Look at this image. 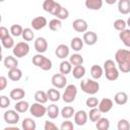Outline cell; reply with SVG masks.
I'll return each instance as SVG.
<instances>
[{
    "label": "cell",
    "instance_id": "obj_18",
    "mask_svg": "<svg viewBox=\"0 0 130 130\" xmlns=\"http://www.w3.org/2000/svg\"><path fill=\"white\" fill-rule=\"evenodd\" d=\"M9 96H10L11 100L18 102V101H21V100L25 96V91H24V89L19 88V87H17V88H13V89L10 91Z\"/></svg>",
    "mask_w": 130,
    "mask_h": 130
},
{
    "label": "cell",
    "instance_id": "obj_20",
    "mask_svg": "<svg viewBox=\"0 0 130 130\" xmlns=\"http://www.w3.org/2000/svg\"><path fill=\"white\" fill-rule=\"evenodd\" d=\"M3 64H4V67L6 69H12V68H15L17 67L18 65V61L17 59L15 58V56H6L3 60Z\"/></svg>",
    "mask_w": 130,
    "mask_h": 130
},
{
    "label": "cell",
    "instance_id": "obj_3",
    "mask_svg": "<svg viewBox=\"0 0 130 130\" xmlns=\"http://www.w3.org/2000/svg\"><path fill=\"white\" fill-rule=\"evenodd\" d=\"M32 64L36 65L37 67H40L41 69L45 71H49L52 69V61L51 59L45 57L43 54L38 53L32 57Z\"/></svg>",
    "mask_w": 130,
    "mask_h": 130
},
{
    "label": "cell",
    "instance_id": "obj_26",
    "mask_svg": "<svg viewBox=\"0 0 130 130\" xmlns=\"http://www.w3.org/2000/svg\"><path fill=\"white\" fill-rule=\"evenodd\" d=\"M104 74V68H102L100 65H92L90 67V75L93 79L98 80L100 79Z\"/></svg>",
    "mask_w": 130,
    "mask_h": 130
},
{
    "label": "cell",
    "instance_id": "obj_24",
    "mask_svg": "<svg viewBox=\"0 0 130 130\" xmlns=\"http://www.w3.org/2000/svg\"><path fill=\"white\" fill-rule=\"evenodd\" d=\"M114 101L117 105L123 106L128 102V94L125 91H118L114 96Z\"/></svg>",
    "mask_w": 130,
    "mask_h": 130
},
{
    "label": "cell",
    "instance_id": "obj_49",
    "mask_svg": "<svg viewBox=\"0 0 130 130\" xmlns=\"http://www.w3.org/2000/svg\"><path fill=\"white\" fill-rule=\"evenodd\" d=\"M44 129H45V130H57V126H56V124H54L53 122L47 120V121H45Z\"/></svg>",
    "mask_w": 130,
    "mask_h": 130
},
{
    "label": "cell",
    "instance_id": "obj_42",
    "mask_svg": "<svg viewBox=\"0 0 130 130\" xmlns=\"http://www.w3.org/2000/svg\"><path fill=\"white\" fill-rule=\"evenodd\" d=\"M126 26H127V22L124 19L119 18V19H116L114 21V28L117 29V30H119V31L124 30L126 28Z\"/></svg>",
    "mask_w": 130,
    "mask_h": 130
},
{
    "label": "cell",
    "instance_id": "obj_34",
    "mask_svg": "<svg viewBox=\"0 0 130 130\" xmlns=\"http://www.w3.org/2000/svg\"><path fill=\"white\" fill-rule=\"evenodd\" d=\"M95 127L98 130H108L110 128V120L108 118L101 117V119L95 122Z\"/></svg>",
    "mask_w": 130,
    "mask_h": 130
},
{
    "label": "cell",
    "instance_id": "obj_39",
    "mask_svg": "<svg viewBox=\"0 0 130 130\" xmlns=\"http://www.w3.org/2000/svg\"><path fill=\"white\" fill-rule=\"evenodd\" d=\"M21 37H22V39H23L25 42H30V41L34 40L35 34H34V31H32L31 28L26 27V28H23V31H22Z\"/></svg>",
    "mask_w": 130,
    "mask_h": 130
},
{
    "label": "cell",
    "instance_id": "obj_8",
    "mask_svg": "<svg viewBox=\"0 0 130 130\" xmlns=\"http://www.w3.org/2000/svg\"><path fill=\"white\" fill-rule=\"evenodd\" d=\"M3 119L7 124L14 125L19 122V114L16 110H8L4 112Z\"/></svg>",
    "mask_w": 130,
    "mask_h": 130
},
{
    "label": "cell",
    "instance_id": "obj_1",
    "mask_svg": "<svg viewBox=\"0 0 130 130\" xmlns=\"http://www.w3.org/2000/svg\"><path fill=\"white\" fill-rule=\"evenodd\" d=\"M104 73L106 78L110 81H115L119 77V69L116 67L114 60L108 59L104 62Z\"/></svg>",
    "mask_w": 130,
    "mask_h": 130
},
{
    "label": "cell",
    "instance_id": "obj_22",
    "mask_svg": "<svg viewBox=\"0 0 130 130\" xmlns=\"http://www.w3.org/2000/svg\"><path fill=\"white\" fill-rule=\"evenodd\" d=\"M59 114H60V110H59V108H58L57 105L52 104V105H49L47 107V115H48V117L50 119L54 120V119L58 118Z\"/></svg>",
    "mask_w": 130,
    "mask_h": 130
},
{
    "label": "cell",
    "instance_id": "obj_32",
    "mask_svg": "<svg viewBox=\"0 0 130 130\" xmlns=\"http://www.w3.org/2000/svg\"><path fill=\"white\" fill-rule=\"evenodd\" d=\"M59 70H60V73H62L64 75H67L72 71V64L70 63V61L64 60V61H62L60 63Z\"/></svg>",
    "mask_w": 130,
    "mask_h": 130
},
{
    "label": "cell",
    "instance_id": "obj_51",
    "mask_svg": "<svg viewBox=\"0 0 130 130\" xmlns=\"http://www.w3.org/2000/svg\"><path fill=\"white\" fill-rule=\"evenodd\" d=\"M7 78L5 76H0V90H4L7 86Z\"/></svg>",
    "mask_w": 130,
    "mask_h": 130
},
{
    "label": "cell",
    "instance_id": "obj_2",
    "mask_svg": "<svg viewBox=\"0 0 130 130\" xmlns=\"http://www.w3.org/2000/svg\"><path fill=\"white\" fill-rule=\"evenodd\" d=\"M80 88H81V90L83 92H85L87 94H90V95H93L96 92H99V90H100V83L98 81H95V79L87 78V79L81 80Z\"/></svg>",
    "mask_w": 130,
    "mask_h": 130
},
{
    "label": "cell",
    "instance_id": "obj_37",
    "mask_svg": "<svg viewBox=\"0 0 130 130\" xmlns=\"http://www.w3.org/2000/svg\"><path fill=\"white\" fill-rule=\"evenodd\" d=\"M62 27V22H61V19L59 18H53L49 21V28L53 31H58L60 30Z\"/></svg>",
    "mask_w": 130,
    "mask_h": 130
},
{
    "label": "cell",
    "instance_id": "obj_33",
    "mask_svg": "<svg viewBox=\"0 0 130 130\" xmlns=\"http://www.w3.org/2000/svg\"><path fill=\"white\" fill-rule=\"evenodd\" d=\"M35 101L38 102V103H41V104H46L49 100L48 98V94H47V91H44V90H38L36 91L35 95Z\"/></svg>",
    "mask_w": 130,
    "mask_h": 130
},
{
    "label": "cell",
    "instance_id": "obj_35",
    "mask_svg": "<svg viewBox=\"0 0 130 130\" xmlns=\"http://www.w3.org/2000/svg\"><path fill=\"white\" fill-rule=\"evenodd\" d=\"M102 117V112L99 110V108H92L90 109L89 113H88V118L90 122H96L98 120H100Z\"/></svg>",
    "mask_w": 130,
    "mask_h": 130
},
{
    "label": "cell",
    "instance_id": "obj_30",
    "mask_svg": "<svg viewBox=\"0 0 130 130\" xmlns=\"http://www.w3.org/2000/svg\"><path fill=\"white\" fill-rule=\"evenodd\" d=\"M47 94H48L49 100H50L51 102H54V103H55V102H58V101L60 100V98H61V93H60V91H59L56 87H53V88L48 89Z\"/></svg>",
    "mask_w": 130,
    "mask_h": 130
},
{
    "label": "cell",
    "instance_id": "obj_52",
    "mask_svg": "<svg viewBox=\"0 0 130 130\" xmlns=\"http://www.w3.org/2000/svg\"><path fill=\"white\" fill-rule=\"evenodd\" d=\"M105 1H106V3L109 4V5H113V4H115V3L117 2V0H105Z\"/></svg>",
    "mask_w": 130,
    "mask_h": 130
},
{
    "label": "cell",
    "instance_id": "obj_43",
    "mask_svg": "<svg viewBox=\"0 0 130 130\" xmlns=\"http://www.w3.org/2000/svg\"><path fill=\"white\" fill-rule=\"evenodd\" d=\"M99 103H100L99 100H98L96 98H94V96H89V98H87L86 101H85L86 107H88V108H90V109L96 108V107L99 106Z\"/></svg>",
    "mask_w": 130,
    "mask_h": 130
},
{
    "label": "cell",
    "instance_id": "obj_6",
    "mask_svg": "<svg viewBox=\"0 0 130 130\" xmlns=\"http://www.w3.org/2000/svg\"><path fill=\"white\" fill-rule=\"evenodd\" d=\"M61 8H62V6L55 0H44V2H43V9L46 12H49L50 14H52L54 16H56L58 14V12L60 11Z\"/></svg>",
    "mask_w": 130,
    "mask_h": 130
},
{
    "label": "cell",
    "instance_id": "obj_25",
    "mask_svg": "<svg viewBox=\"0 0 130 130\" xmlns=\"http://www.w3.org/2000/svg\"><path fill=\"white\" fill-rule=\"evenodd\" d=\"M119 39L127 48H130V28H125L124 30H121L119 32Z\"/></svg>",
    "mask_w": 130,
    "mask_h": 130
},
{
    "label": "cell",
    "instance_id": "obj_31",
    "mask_svg": "<svg viewBox=\"0 0 130 130\" xmlns=\"http://www.w3.org/2000/svg\"><path fill=\"white\" fill-rule=\"evenodd\" d=\"M21 127L24 130H36L37 124L35 120H32L31 118H24L21 123Z\"/></svg>",
    "mask_w": 130,
    "mask_h": 130
},
{
    "label": "cell",
    "instance_id": "obj_53",
    "mask_svg": "<svg viewBox=\"0 0 130 130\" xmlns=\"http://www.w3.org/2000/svg\"><path fill=\"white\" fill-rule=\"evenodd\" d=\"M126 22H127V25H128V26L130 27V17H129V18L127 19V21H126Z\"/></svg>",
    "mask_w": 130,
    "mask_h": 130
},
{
    "label": "cell",
    "instance_id": "obj_41",
    "mask_svg": "<svg viewBox=\"0 0 130 130\" xmlns=\"http://www.w3.org/2000/svg\"><path fill=\"white\" fill-rule=\"evenodd\" d=\"M1 43H2V46H3L5 49H11V48H13V47L15 46L14 40H13V38H12L11 36H8V37H6L5 39L1 40Z\"/></svg>",
    "mask_w": 130,
    "mask_h": 130
},
{
    "label": "cell",
    "instance_id": "obj_16",
    "mask_svg": "<svg viewBox=\"0 0 130 130\" xmlns=\"http://www.w3.org/2000/svg\"><path fill=\"white\" fill-rule=\"evenodd\" d=\"M84 44H86L87 46H93L96 42H98V35L94 31H85L83 34V38H82Z\"/></svg>",
    "mask_w": 130,
    "mask_h": 130
},
{
    "label": "cell",
    "instance_id": "obj_17",
    "mask_svg": "<svg viewBox=\"0 0 130 130\" xmlns=\"http://www.w3.org/2000/svg\"><path fill=\"white\" fill-rule=\"evenodd\" d=\"M55 54L59 59H65L69 56V48L65 44H60L55 50Z\"/></svg>",
    "mask_w": 130,
    "mask_h": 130
},
{
    "label": "cell",
    "instance_id": "obj_27",
    "mask_svg": "<svg viewBox=\"0 0 130 130\" xmlns=\"http://www.w3.org/2000/svg\"><path fill=\"white\" fill-rule=\"evenodd\" d=\"M83 44H84V42H83V40H82L81 38L75 37V38H73V39L71 40L70 47H71V49H72L73 51L78 52V51H80V50L83 48Z\"/></svg>",
    "mask_w": 130,
    "mask_h": 130
},
{
    "label": "cell",
    "instance_id": "obj_45",
    "mask_svg": "<svg viewBox=\"0 0 130 130\" xmlns=\"http://www.w3.org/2000/svg\"><path fill=\"white\" fill-rule=\"evenodd\" d=\"M68 16H69V11H68L67 8H65V7H63V6H62V8L60 9V11L58 12V14L56 15V17L59 18V19H61V20H64V19H66V18H68Z\"/></svg>",
    "mask_w": 130,
    "mask_h": 130
},
{
    "label": "cell",
    "instance_id": "obj_23",
    "mask_svg": "<svg viewBox=\"0 0 130 130\" xmlns=\"http://www.w3.org/2000/svg\"><path fill=\"white\" fill-rule=\"evenodd\" d=\"M22 77V71L15 67V68H12V69H9L8 70V78L12 81H18L20 80V78Z\"/></svg>",
    "mask_w": 130,
    "mask_h": 130
},
{
    "label": "cell",
    "instance_id": "obj_21",
    "mask_svg": "<svg viewBox=\"0 0 130 130\" xmlns=\"http://www.w3.org/2000/svg\"><path fill=\"white\" fill-rule=\"evenodd\" d=\"M118 10L121 14H129L130 13V0H119Z\"/></svg>",
    "mask_w": 130,
    "mask_h": 130
},
{
    "label": "cell",
    "instance_id": "obj_4",
    "mask_svg": "<svg viewBox=\"0 0 130 130\" xmlns=\"http://www.w3.org/2000/svg\"><path fill=\"white\" fill-rule=\"evenodd\" d=\"M12 53L13 56L16 58H23L29 53V45L27 42H18L13 48H12Z\"/></svg>",
    "mask_w": 130,
    "mask_h": 130
},
{
    "label": "cell",
    "instance_id": "obj_29",
    "mask_svg": "<svg viewBox=\"0 0 130 130\" xmlns=\"http://www.w3.org/2000/svg\"><path fill=\"white\" fill-rule=\"evenodd\" d=\"M29 107H30V106H29L28 102L21 100V101H18V102L15 104L14 110H16L18 113H25L26 111L29 110Z\"/></svg>",
    "mask_w": 130,
    "mask_h": 130
},
{
    "label": "cell",
    "instance_id": "obj_19",
    "mask_svg": "<svg viewBox=\"0 0 130 130\" xmlns=\"http://www.w3.org/2000/svg\"><path fill=\"white\" fill-rule=\"evenodd\" d=\"M103 0H85V7L89 10H100L103 7Z\"/></svg>",
    "mask_w": 130,
    "mask_h": 130
},
{
    "label": "cell",
    "instance_id": "obj_40",
    "mask_svg": "<svg viewBox=\"0 0 130 130\" xmlns=\"http://www.w3.org/2000/svg\"><path fill=\"white\" fill-rule=\"evenodd\" d=\"M10 34L13 36V37H19L22 35V31H23V28L20 24H12L10 26Z\"/></svg>",
    "mask_w": 130,
    "mask_h": 130
},
{
    "label": "cell",
    "instance_id": "obj_14",
    "mask_svg": "<svg viewBox=\"0 0 130 130\" xmlns=\"http://www.w3.org/2000/svg\"><path fill=\"white\" fill-rule=\"evenodd\" d=\"M72 27L77 32H85L88 28V24L84 19L77 18L72 22Z\"/></svg>",
    "mask_w": 130,
    "mask_h": 130
},
{
    "label": "cell",
    "instance_id": "obj_7",
    "mask_svg": "<svg viewBox=\"0 0 130 130\" xmlns=\"http://www.w3.org/2000/svg\"><path fill=\"white\" fill-rule=\"evenodd\" d=\"M29 113L35 118H42L47 115V107H45L44 104L36 102L29 107Z\"/></svg>",
    "mask_w": 130,
    "mask_h": 130
},
{
    "label": "cell",
    "instance_id": "obj_15",
    "mask_svg": "<svg viewBox=\"0 0 130 130\" xmlns=\"http://www.w3.org/2000/svg\"><path fill=\"white\" fill-rule=\"evenodd\" d=\"M35 49H36V51L38 53H41V54L45 53L47 51V49H48V42H47V40L45 38H43V37L37 38L36 41H35Z\"/></svg>",
    "mask_w": 130,
    "mask_h": 130
},
{
    "label": "cell",
    "instance_id": "obj_28",
    "mask_svg": "<svg viewBox=\"0 0 130 130\" xmlns=\"http://www.w3.org/2000/svg\"><path fill=\"white\" fill-rule=\"evenodd\" d=\"M71 72L75 79H81L85 75V68L82 65H77V66H74Z\"/></svg>",
    "mask_w": 130,
    "mask_h": 130
},
{
    "label": "cell",
    "instance_id": "obj_5",
    "mask_svg": "<svg viewBox=\"0 0 130 130\" xmlns=\"http://www.w3.org/2000/svg\"><path fill=\"white\" fill-rule=\"evenodd\" d=\"M76 95H77V87H76V85L68 84V85H66L64 93L62 94V100L65 103L70 104L75 100Z\"/></svg>",
    "mask_w": 130,
    "mask_h": 130
},
{
    "label": "cell",
    "instance_id": "obj_13",
    "mask_svg": "<svg viewBox=\"0 0 130 130\" xmlns=\"http://www.w3.org/2000/svg\"><path fill=\"white\" fill-rule=\"evenodd\" d=\"M48 24V21H47V18L44 17V16H37L35 18H32L31 22H30V25L34 29L36 30H40L42 28H44L46 25Z\"/></svg>",
    "mask_w": 130,
    "mask_h": 130
},
{
    "label": "cell",
    "instance_id": "obj_38",
    "mask_svg": "<svg viewBox=\"0 0 130 130\" xmlns=\"http://www.w3.org/2000/svg\"><path fill=\"white\" fill-rule=\"evenodd\" d=\"M69 61L73 66H77V65H82L83 63V57L80 54H72L69 57Z\"/></svg>",
    "mask_w": 130,
    "mask_h": 130
},
{
    "label": "cell",
    "instance_id": "obj_47",
    "mask_svg": "<svg viewBox=\"0 0 130 130\" xmlns=\"http://www.w3.org/2000/svg\"><path fill=\"white\" fill-rule=\"evenodd\" d=\"M60 129L61 130H73L74 129V126H73V123L70 121V120H66L64 122H62L61 126H60Z\"/></svg>",
    "mask_w": 130,
    "mask_h": 130
},
{
    "label": "cell",
    "instance_id": "obj_44",
    "mask_svg": "<svg viewBox=\"0 0 130 130\" xmlns=\"http://www.w3.org/2000/svg\"><path fill=\"white\" fill-rule=\"evenodd\" d=\"M118 130H129L130 129V123L126 119H120L117 124Z\"/></svg>",
    "mask_w": 130,
    "mask_h": 130
},
{
    "label": "cell",
    "instance_id": "obj_10",
    "mask_svg": "<svg viewBox=\"0 0 130 130\" xmlns=\"http://www.w3.org/2000/svg\"><path fill=\"white\" fill-rule=\"evenodd\" d=\"M115 61L117 62V64L124 63V62H130V50L119 49L115 53Z\"/></svg>",
    "mask_w": 130,
    "mask_h": 130
},
{
    "label": "cell",
    "instance_id": "obj_46",
    "mask_svg": "<svg viewBox=\"0 0 130 130\" xmlns=\"http://www.w3.org/2000/svg\"><path fill=\"white\" fill-rule=\"evenodd\" d=\"M10 106V100L6 95H1L0 96V107L2 109H6Z\"/></svg>",
    "mask_w": 130,
    "mask_h": 130
},
{
    "label": "cell",
    "instance_id": "obj_9",
    "mask_svg": "<svg viewBox=\"0 0 130 130\" xmlns=\"http://www.w3.org/2000/svg\"><path fill=\"white\" fill-rule=\"evenodd\" d=\"M51 82L53 84L54 87L56 88H64L66 87V84H67V78L64 74L62 73H57V74H54L52 76V79H51Z\"/></svg>",
    "mask_w": 130,
    "mask_h": 130
},
{
    "label": "cell",
    "instance_id": "obj_12",
    "mask_svg": "<svg viewBox=\"0 0 130 130\" xmlns=\"http://www.w3.org/2000/svg\"><path fill=\"white\" fill-rule=\"evenodd\" d=\"M113 106H114V103H113V101L111 99L104 98L102 101H100L98 108L102 112V114H106V113H108V112H110L112 110Z\"/></svg>",
    "mask_w": 130,
    "mask_h": 130
},
{
    "label": "cell",
    "instance_id": "obj_36",
    "mask_svg": "<svg viewBox=\"0 0 130 130\" xmlns=\"http://www.w3.org/2000/svg\"><path fill=\"white\" fill-rule=\"evenodd\" d=\"M61 116L64 118V119H70L71 117H73L74 116V114H75V110H74V108L73 107H71V106H66V107H64L62 110H61Z\"/></svg>",
    "mask_w": 130,
    "mask_h": 130
},
{
    "label": "cell",
    "instance_id": "obj_48",
    "mask_svg": "<svg viewBox=\"0 0 130 130\" xmlns=\"http://www.w3.org/2000/svg\"><path fill=\"white\" fill-rule=\"evenodd\" d=\"M118 69L122 71L123 73H128L130 72V62H124V63H119L118 64Z\"/></svg>",
    "mask_w": 130,
    "mask_h": 130
},
{
    "label": "cell",
    "instance_id": "obj_54",
    "mask_svg": "<svg viewBox=\"0 0 130 130\" xmlns=\"http://www.w3.org/2000/svg\"><path fill=\"white\" fill-rule=\"evenodd\" d=\"M4 1H5V0H0V2H4Z\"/></svg>",
    "mask_w": 130,
    "mask_h": 130
},
{
    "label": "cell",
    "instance_id": "obj_11",
    "mask_svg": "<svg viewBox=\"0 0 130 130\" xmlns=\"http://www.w3.org/2000/svg\"><path fill=\"white\" fill-rule=\"evenodd\" d=\"M88 119V114L84 110H79L74 114V122L77 126H83L86 124Z\"/></svg>",
    "mask_w": 130,
    "mask_h": 130
},
{
    "label": "cell",
    "instance_id": "obj_50",
    "mask_svg": "<svg viewBox=\"0 0 130 130\" xmlns=\"http://www.w3.org/2000/svg\"><path fill=\"white\" fill-rule=\"evenodd\" d=\"M8 36H10V30H8V28L5 26H1L0 27V39L3 40Z\"/></svg>",
    "mask_w": 130,
    "mask_h": 130
}]
</instances>
